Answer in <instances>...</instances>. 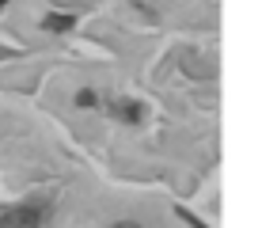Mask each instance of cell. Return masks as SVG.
<instances>
[{
  "instance_id": "5",
  "label": "cell",
  "mask_w": 262,
  "mask_h": 228,
  "mask_svg": "<svg viewBox=\"0 0 262 228\" xmlns=\"http://www.w3.org/2000/svg\"><path fill=\"white\" fill-rule=\"evenodd\" d=\"M114 228H144V224H137V221H118Z\"/></svg>"
},
{
  "instance_id": "1",
  "label": "cell",
  "mask_w": 262,
  "mask_h": 228,
  "mask_svg": "<svg viewBox=\"0 0 262 228\" xmlns=\"http://www.w3.org/2000/svg\"><path fill=\"white\" fill-rule=\"evenodd\" d=\"M42 224V209L38 205H15L0 213V228H38Z\"/></svg>"
},
{
  "instance_id": "6",
  "label": "cell",
  "mask_w": 262,
  "mask_h": 228,
  "mask_svg": "<svg viewBox=\"0 0 262 228\" xmlns=\"http://www.w3.org/2000/svg\"><path fill=\"white\" fill-rule=\"evenodd\" d=\"M4 4H8V0H0V8H4Z\"/></svg>"
},
{
  "instance_id": "3",
  "label": "cell",
  "mask_w": 262,
  "mask_h": 228,
  "mask_svg": "<svg viewBox=\"0 0 262 228\" xmlns=\"http://www.w3.org/2000/svg\"><path fill=\"white\" fill-rule=\"evenodd\" d=\"M72 23H76L72 15H46L42 27H46V31H72Z\"/></svg>"
},
{
  "instance_id": "4",
  "label": "cell",
  "mask_w": 262,
  "mask_h": 228,
  "mask_svg": "<svg viewBox=\"0 0 262 228\" xmlns=\"http://www.w3.org/2000/svg\"><path fill=\"white\" fill-rule=\"evenodd\" d=\"M76 103H80V107H95V91H88V88H84V91L76 95Z\"/></svg>"
},
{
  "instance_id": "2",
  "label": "cell",
  "mask_w": 262,
  "mask_h": 228,
  "mask_svg": "<svg viewBox=\"0 0 262 228\" xmlns=\"http://www.w3.org/2000/svg\"><path fill=\"white\" fill-rule=\"evenodd\" d=\"M114 118H122V122H141L144 118V107L141 103H133V99H114Z\"/></svg>"
}]
</instances>
